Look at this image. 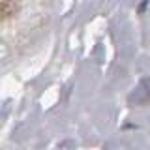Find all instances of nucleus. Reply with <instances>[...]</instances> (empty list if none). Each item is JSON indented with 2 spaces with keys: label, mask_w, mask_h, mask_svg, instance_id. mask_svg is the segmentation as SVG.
<instances>
[{
  "label": "nucleus",
  "mask_w": 150,
  "mask_h": 150,
  "mask_svg": "<svg viewBox=\"0 0 150 150\" xmlns=\"http://www.w3.org/2000/svg\"><path fill=\"white\" fill-rule=\"evenodd\" d=\"M19 13V0H0V21H9Z\"/></svg>",
  "instance_id": "obj_1"
},
{
  "label": "nucleus",
  "mask_w": 150,
  "mask_h": 150,
  "mask_svg": "<svg viewBox=\"0 0 150 150\" xmlns=\"http://www.w3.org/2000/svg\"><path fill=\"white\" fill-rule=\"evenodd\" d=\"M139 94L144 98V100H150V79H148V81H144L143 84H141Z\"/></svg>",
  "instance_id": "obj_2"
}]
</instances>
